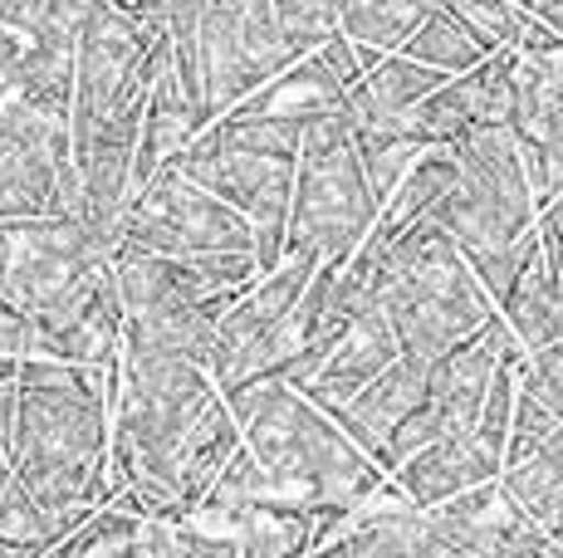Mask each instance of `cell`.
<instances>
[{
	"label": "cell",
	"instance_id": "cell-1",
	"mask_svg": "<svg viewBox=\"0 0 563 558\" xmlns=\"http://www.w3.org/2000/svg\"><path fill=\"white\" fill-rule=\"evenodd\" d=\"M10 476L45 510L54 539L113 504L108 490V402L103 368L25 358L20 362V412L10 442Z\"/></svg>",
	"mask_w": 563,
	"mask_h": 558
},
{
	"label": "cell",
	"instance_id": "cell-2",
	"mask_svg": "<svg viewBox=\"0 0 563 558\" xmlns=\"http://www.w3.org/2000/svg\"><path fill=\"white\" fill-rule=\"evenodd\" d=\"M285 118L299 123V167L295 201H289V241L285 255H313L319 265H349L367 241L377 207L363 187L358 157L349 147V118L343 99H299Z\"/></svg>",
	"mask_w": 563,
	"mask_h": 558
},
{
	"label": "cell",
	"instance_id": "cell-3",
	"mask_svg": "<svg viewBox=\"0 0 563 558\" xmlns=\"http://www.w3.org/2000/svg\"><path fill=\"white\" fill-rule=\"evenodd\" d=\"M133 207L167 225V231L181 241L187 260L191 255H221V250L225 255H255L245 216H235L231 207H221L216 197H206V191H197L191 181H181L172 167H162L157 177L137 191Z\"/></svg>",
	"mask_w": 563,
	"mask_h": 558
},
{
	"label": "cell",
	"instance_id": "cell-4",
	"mask_svg": "<svg viewBox=\"0 0 563 558\" xmlns=\"http://www.w3.org/2000/svg\"><path fill=\"white\" fill-rule=\"evenodd\" d=\"M427 372H431V362L397 358L393 368L377 372L349 406L329 412V422L349 436V446H358L383 476H393V470H387V436H393L397 426L427 402Z\"/></svg>",
	"mask_w": 563,
	"mask_h": 558
},
{
	"label": "cell",
	"instance_id": "cell-5",
	"mask_svg": "<svg viewBox=\"0 0 563 558\" xmlns=\"http://www.w3.org/2000/svg\"><path fill=\"white\" fill-rule=\"evenodd\" d=\"M397 358H402V353H397V338H393V328H387L383 304H377V299H363L353 324H349V334H343V343L333 348V358L323 362V372L309 382V388H299V397L329 416V412H339V406H349L353 397H358L377 372L393 368Z\"/></svg>",
	"mask_w": 563,
	"mask_h": 558
},
{
	"label": "cell",
	"instance_id": "cell-6",
	"mask_svg": "<svg viewBox=\"0 0 563 558\" xmlns=\"http://www.w3.org/2000/svg\"><path fill=\"white\" fill-rule=\"evenodd\" d=\"M241 10H245V0H216V5H201V20H197L201 83H206V109H211V118H225L231 109H241L251 93H260L269 83L241 45Z\"/></svg>",
	"mask_w": 563,
	"mask_h": 558
},
{
	"label": "cell",
	"instance_id": "cell-7",
	"mask_svg": "<svg viewBox=\"0 0 563 558\" xmlns=\"http://www.w3.org/2000/svg\"><path fill=\"white\" fill-rule=\"evenodd\" d=\"M393 480L411 500V510L431 514L437 504L456 500L465 490L495 486V480H500V466L471 442V432H456V436H441L437 446L417 450L411 460H402V466L393 470Z\"/></svg>",
	"mask_w": 563,
	"mask_h": 558
},
{
	"label": "cell",
	"instance_id": "cell-8",
	"mask_svg": "<svg viewBox=\"0 0 563 558\" xmlns=\"http://www.w3.org/2000/svg\"><path fill=\"white\" fill-rule=\"evenodd\" d=\"M59 167L64 163H54L40 147L0 137V225L49 216V197H54Z\"/></svg>",
	"mask_w": 563,
	"mask_h": 558
},
{
	"label": "cell",
	"instance_id": "cell-9",
	"mask_svg": "<svg viewBox=\"0 0 563 558\" xmlns=\"http://www.w3.org/2000/svg\"><path fill=\"white\" fill-rule=\"evenodd\" d=\"M456 177H461V171H456V163H451V153H421L417 167L402 177V187H397L393 197H387V207L377 211V221H373V231H367V235L393 241L397 231L427 221L431 211H437V201L456 187Z\"/></svg>",
	"mask_w": 563,
	"mask_h": 558
},
{
	"label": "cell",
	"instance_id": "cell-10",
	"mask_svg": "<svg viewBox=\"0 0 563 558\" xmlns=\"http://www.w3.org/2000/svg\"><path fill=\"white\" fill-rule=\"evenodd\" d=\"M431 0H349L339 5V35L349 45L377 49V55H402L411 30L427 20Z\"/></svg>",
	"mask_w": 563,
	"mask_h": 558
},
{
	"label": "cell",
	"instance_id": "cell-11",
	"mask_svg": "<svg viewBox=\"0 0 563 558\" xmlns=\"http://www.w3.org/2000/svg\"><path fill=\"white\" fill-rule=\"evenodd\" d=\"M235 549H241V558H309L313 520L295 500H269L241 524Z\"/></svg>",
	"mask_w": 563,
	"mask_h": 558
},
{
	"label": "cell",
	"instance_id": "cell-12",
	"mask_svg": "<svg viewBox=\"0 0 563 558\" xmlns=\"http://www.w3.org/2000/svg\"><path fill=\"white\" fill-rule=\"evenodd\" d=\"M402 59L421 64V69L446 74V79H461V74H471L485 55L475 49V40L465 35L456 20H451V10H446V5H431V10H427V20H421V25L411 30V40L402 45Z\"/></svg>",
	"mask_w": 563,
	"mask_h": 558
},
{
	"label": "cell",
	"instance_id": "cell-13",
	"mask_svg": "<svg viewBox=\"0 0 563 558\" xmlns=\"http://www.w3.org/2000/svg\"><path fill=\"white\" fill-rule=\"evenodd\" d=\"M269 500H285V495H279V490H275V480H269L265 470L255 466V456H251V450L241 446V450H235V456H231V466H225L221 476H216V486L206 490L201 510L241 529V524L251 520V514L260 510V504H269Z\"/></svg>",
	"mask_w": 563,
	"mask_h": 558
},
{
	"label": "cell",
	"instance_id": "cell-14",
	"mask_svg": "<svg viewBox=\"0 0 563 558\" xmlns=\"http://www.w3.org/2000/svg\"><path fill=\"white\" fill-rule=\"evenodd\" d=\"M225 137V153H241V157H265V163H289L299 167V123L285 113H265V118H251V123H235V118H216Z\"/></svg>",
	"mask_w": 563,
	"mask_h": 558
},
{
	"label": "cell",
	"instance_id": "cell-15",
	"mask_svg": "<svg viewBox=\"0 0 563 558\" xmlns=\"http://www.w3.org/2000/svg\"><path fill=\"white\" fill-rule=\"evenodd\" d=\"M427 534V514L417 510H377L358 520V529L343 534L349 558H411Z\"/></svg>",
	"mask_w": 563,
	"mask_h": 558
},
{
	"label": "cell",
	"instance_id": "cell-16",
	"mask_svg": "<svg viewBox=\"0 0 563 558\" xmlns=\"http://www.w3.org/2000/svg\"><path fill=\"white\" fill-rule=\"evenodd\" d=\"M441 83H446V74L421 69V64H411L402 55H387L363 79V93L377 103V109H387V113H417L421 103L441 89Z\"/></svg>",
	"mask_w": 563,
	"mask_h": 558
},
{
	"label": "cell",
	"instance_id": "cell-17",
	"mask_svg": "<svg viewBox=\"0 0 563 558\" xmlns=\"http://www.w3.org/2000/svg\"><path fill=\"white\" fill-rule=\"evenodd\" d=\"M451 20L475 40L485 59L500 55V49H515L519 35V5H505V0H451Z\"/></svg>",
	"mask_w": 563,
	"mask_h": 558
},
{
	"label": "cell",
	"instance_id": "cell-18",
	"mask_svg": "<svg viewBox=\"0 0 563 558\" xmlns=\"http://www.w3.org/2000/svg\"><path fill=\"white\" fill-rule=\"evenodd\" d=\"M241 45H245V55L260 64V74H265L269 83H275L279 74L295 69V55H289L285 35H279L275 0H245V10H241Z\"/></svg>",
	"mask_w": 563,
	"mask_h": 558
},
{
	"label": "cell",
	"instance_id": "cell-19",
	"mask_svg": "<svg viewBox=\"0 0 563 558\" xmlns=\"http://www.w3.org/2000/svg\"><path fill=\"white\" fill-rule=\"evenodd\" d=\"M275 20L295 64L309 59L323 40L339 35V5H323V0H275Z\"/></svg>",
	"mask_w": 563,
	"mask_h": 558
},
{
	"label": "cell",
	"instance_id": "cell-20",
	"mask_svg": "<svg viewBox=\"0 0 563 558\" xmlns=\"http://www.w3.org/2000/svg\"><path fill=\"white\" fill-rule=\"evenodd\" d=\"M534 260H539V241H534V231H529L525 241L505 245V250L471 255V260H465V270H471V279L485 289V299H490V304H505V299L515 294L519 275H525Z\"/></svg>",
	"mask_w": 563,
	"mask_h": 558
},
{
	"label": "cell",
	"instance_id": "cell-21",
	"mask_svg": "<svg viewBox=\"0 0 563 558\" xmlns=\"http://www.w3.org/2000/svg\"><path fill=\"white\" fill-rule=\"evenodd\" d=\"M54 544L59 539H54L45 510L10 476V486L0 490V549H54Z\"/></svg>",
	"mask_w": 563,
	"mask_h": 558
},
{
	"label": "cell",
	"instance_id": "cell-22",
	"mask_svg": "<svg viewBox=\"0 0 563 558\" xmlns=\"http://www.w3.org/2000/svg\"><path fill=\"white\" fill-rule=\"evenodd\" d=\"M510 412H515V372L495 368L490 392H485V402H481V416H475V426H471V442L500 470H505V442H510Z\"/></svg>",
	"mask_w": 563,
	"mask_h": 558
},
{
	"label": "cell",
	"instance_id": "cell-23",
	"mask_svg": "<svg viewBox=\"0 0 563 558\" xmlns=\"http://www.w3.org/2000/svg\"><path fill=\"white\" fill-rule=\"evenodd\" d=\"M515 388L525 397H534L554 422H563V343H549V348L529 353L525 368L515 372Z\"/></svg>",
	"mask_w": 563,
	"mask_h": 558
},
{
	"label": "cell",
	"instance_id": "cell-24",
	"mask_svg": "<svg viewBox=\"0 0 563 558\" xmlns=\"http://www.w3.org/2000/svg\"><path fill=\"white\" fill-rule=\"evenodd\" d=\"M481 558H559V549L549 544L544 529H534L529 520L500 510L490 524V534H485V544H481Z\"/></svg>",
	"mask_w": 563,
	"mask_h": 558
},
{
	"label": "cell",
	"instance_id": "cell-25",
	"mask_svg": "<svg viewBox=\"0 0 563 558\" xmlns=\"http://www.w3.org/2000/svg\"><path fill=\"white\" fill-rule=\"evenodd\" d=\"M441 436H456V426H451V416L446 412H437L431 402H421L417 412L407 416L402 426H397L393 436H387V470H397L402 460H411L417 450H427V446H437Z\"/></svg>",
	"mask_w": 563,
	"mask_h": 558
},
{
	"label": "cell",
	"instance_id": "cell-26",
	"mask_svg": "<svg viewBox=\"0 0 563 558\" xmlns=\"http://www.w3.org/2000/svg\"><path fill=\"white\" fill-rule=\"evenodd\" d=\"M554 416L544 412V406L534 402V397H525L515 388V412H510V442H505V466H519V460H529L539 446L554 436Z\"/></svg>",
	"mask_w": 563,
	"mask_h": 558
},
{
	"label": "cell",
	"instance_id": "cell-27",
	"mask_svg": "<svg viewBox=\"0 0 563 558\" xmlns=\"http://www.w3.org/2000/svg\"><path fill=\"white\" fill-rule=\"evenodd\" d=\"M172 524H137V534L128 544H118V549H108V558H177V539H172Z\"/></svg>",
	"mask_w": 563,
	"mask_h": 558
},
{
	"label": "cell",
	"instance_id": "cell-28",
	"mask_svg": "<svg viewBox=\"0 0 563 558\" xmlns=\"http://www.w3.org/2000/svg\"><path fill=\"white\" fill-rule=\"evenodd\" d=\"M15 412H20V362H0V450L10 460V442H15Z\"/></svg>",
	"mask_w": 563,
	"mask_h": 558
},
{
	"label": "cell",
	"instance_id": "cell-29",
	"mask_svg": "<svg viewBox=\"0 0 563 558\" xmlns=\"http://www.w3.org/2000/svg\"><path fill=\"white\" fill-rule=\"evenodd\" d=\"M25 362L30 358V319L15 304L0 299V362Z\"/></svg>",
	"mask_w": 563,
	"mask_h": 558
},
{
	"label": "cell",
	"instance_id": "cell-30",
	"mask_svg": "<svg viewBox=\"0 0 563 558\" xmlns=\"http://www.w3.org/2000/svg\"><path fill=\"white\" fill-rule=\"evenodd\" d=\"M177 558H241L235 539H221V534H201V529H181L177 524Z\"/></svg>",
	"mask_w": 563,
	"mask_h": 558
},
{
	"label": "cell",
	"instance_id": "cell-31",
	"mask_svg": "<svg viewBox=\"0 0 563 558\" xmlns=\"http://www.w3.org/2000/svg\"><path fill=\"white\" fill-rule=\"evenodd\" d=\"M411 558H475V554L461 549L456 539H446L441 529H431V524H427V534H421V544H417V554H411Z\"/></svg>",
	"mask_w": 563,
	"mask_h": 558
},
{
	"label": "cell",
	"instance_id": "cell-32",
	"mask_svg": "<svg viewBox=\"0 0 563 558\" xmlns=\"http://www.w3.org/2000/svg\"><path fill=\"white\" fill-rule=\"evenodd\" d=\"M525 10H529V20H539L554 40H563V0L559 5H525Z\"/></svg>",
	"mask_w": 563,
	"mask_h": 558
},
{
	"label": "cell",
	"instance_id": "cell-33",
	"mask_svg": "<svg viewBox=\"0 0 563 558\" xmlns=\"http://www.w3.org/2000/svg\"><path fill=\"white\" fill-rule=\"evenodd\" d=\"M20 49H25V45H20V40H15V35H10V30H5V25H0V74H5V69H10V64H15V59H20Z\"/></svg>",
	"mask_w": 563,
	"mask_h": 558
},
{
	"label": "cell",
	"instance_id": "cell-34",
	"mask_svg": "<svg viewBox=\"0 0 563 558\" xmlns=\"http://www.w3.org/2000/svg\"><path fill=\"white\" fill-rule=\"evenodd\" d=\"M309 558H349V549H343V539H329V544H319Z\"/></svg>",
	"mask_w": 563,
	"mask_h": 558
},
{
	"label": "cell",
	"instance_id": "cell-35",
	"mask_svg": "<svg viewBox=\"0 0 563 558\" xmlns=\"http://www.w3.org/2000/svg\"><path fill=\"white\" fill-rule=\"evenodd\" d=\"M10 486V460H5V450H0V490Z\"/></svg>",
	"mask_w": 563,
	"mask_h": 558
},
{
	"label": "cell",
	"instance_id": "cell-36",
	"mask_svg": "<svg viewBox=\"0 0 563 558\" xmlns=\"http://www.w3.org/2000/svg\"><path fill=\"white\" fill-rule=\"evenodd\" d=\"M549 544H554L559 558H563V529H549Z\"/></svg>",
	"mask_w": 563,
	"mask_h": 558
}]
</instances>
